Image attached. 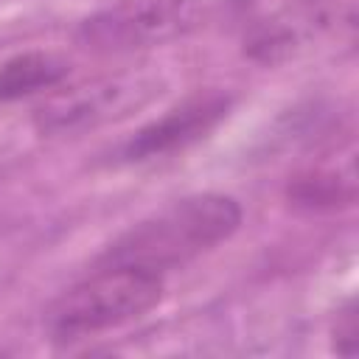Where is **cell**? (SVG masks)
I'll list each match as a JSON object with an SVG mask.
<instances>
[{
	"label": "cell",
	"mask_w": 359,
	"mask_h": 359,
	"mask_svg": "<svg viewBox=\"0 0 359 359\" xmlns=\"http://www.w3.org/2000/svg\"><path fill=\"white\" fill-rule=\"evenodd\" d=\"M199 25V0H115L81 20L76 39L98 53H129L182 39Z\"/></svg>",
	"instance_id": "obj_3"
},
{
	"label": "cell",
	"mask_w": 359,
	"mask_h": 359,
	"mask_svg": "<svg viewBox=\"0 0 359 359\" xmlns=\"http://www.w3.org/2000/svg\"><path fill=\"white\" fill-rule=\"evenodd\" d=\"M244 213L227 194L182 196L121 233L98 258V264L137 266L154 275L182 269L199 255L227 241Z\"/></svg>",
	"instance_id": "obj_1"
},
{
	"label": "cell",
	"mask_w": 359,
	"mask_h": 359,
	"mask_svg": "<svg viewBox=\"0 0 359 359\" xmlns=\"http://www.w3.org/2000/svg\"><path fill=\"white\" fill-rule=\"evenodd\" d=\"M154 84L140 76H115L79 84L50 95L36 109V126L48 135L76 132L129 115V109L149 101Z\"/></svg>",
	"instance_id": "obj_4"
},
{
	"label": "cell",
	"mask_w": 359,
	"mask_h": 359,
	"mask_svg": "<svg viewBox=\"0 0 359 359\" xmlns=\"http://www.w3.org/2000/svg\"><path fill=\"white\" fill-rule=\"evenodd\" d=\"M334 348H337V353H345V356H353L356 353V314H353V303H348L337 314Z\"/></svg>",
	"instance_id": "obj_8"
},
{
	"label": "cell",
	"mask_w": 359,
	"mask_h": 359,
	"mask_svg": "<svg viewBox=\"0 0 359 359\" xmlns=\"http://www.w3.org/2000/svg\"><path fill=\"white\" fill-rule=\"evenodd\" d=\"M65 76H67V62L59 59L56 53H45V50L17 53L0 65V104L53 90L65 81Z\"/></svg>",
	"instance_id": "obj_6"
},
{
	"label": "cell",
	"mask_w": 359,
	"mask_h": 359,
	"mask_svg": "<svg viewBox=\"0 0 359 359\" xmlns=\"http://www.w3.org/2000/svg\"><path fill=\"white\" fill-rule=\"evenodd\" d=\"M163 275L137 266L95 264L87 278L50 303L45 325L56 342L87 339L143 317L163 300Z\"/></svg>",
	"instance_id": "obj_2"
},
{
	"label": "cell",
	"mask_w": 359,
	"mask_h": 359,
	"mask_svg": "<svg viewBox=\"0 0 359 359\" xmlns=\"http://www.w3.org/2000/svg\"><path fill=\"white\" fill-rule=\"evenodd\" d=\"M292 205L306 210H334L353 205L356 182H353V165L348 163L342 171L337 168H314L309 174H300L286 188Z\"/></svg>",
	"instance_id": "obj_7"
},
{
	"label": "cell",
	"mask_w": 359,
	"mask_h": 359,
	"mask_svg": "<svg viewBox=\"0 0 359 359\" xmlns=\"http://www.w3.org/2000/svg\"><path fill=\"white\" fill-rule=\"evenodd\" d=\"M230 104H233L230 95L219 90H205L182 98L177 107H171L160 118L140 126L121 146V160L143 163V160L165 157L199 143L227 118Z\"/></svg>",
	"instance_id": "obj_5"
}]
</instances>
